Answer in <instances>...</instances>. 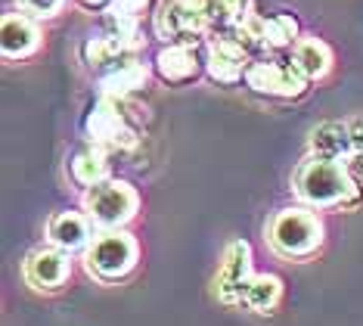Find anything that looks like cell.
<instances>
[{"mask_svg":"<svg viewBox=\"0 0 363 326\" xmlns=\"http://www.w3.org/2000/svg\"><path fill=\"white\" fill-rule=\"evenodd\" d=\"M363 183L351 178L345 162L311 156L295 171V193L313 208H354L363 199Z\"/></svg>","mask_w":363,"mask_h":326,"instance_id":"cell-1","label":"cell"},{"mask_svg":"<svg viewBox=\"0 0 363 326\" xmlns=\"http://www.w3.org/2000/svg\"><path fill=\"white\" fill-rule=\"evenodd\" d=\"M81 128H84L87 143L100 146L106 153H128L140 140L137 121L130 119V109H128V97L100 94L94 99V106L87 109Z\"/></svg>","mask_w":363,"mask_h":326,"instance_id":"cell-2","label":"cell"},{"mask_svg":"<svg viewBox=\"0 0 363 326\" xmlns=\"http://www.w3.org/2000/svg\"><path fill=\"white\" fill-rule=\"evenodd\" d=\"M270 246L286 258H308L323 246V224L308 208H283L270 221Z\"/></svg>","mask_w":363,"mask_h":326,"instance_id":"cell-3","label":"cell"},{"mask_svg":"<svg viewBox=\"0 0 363 326\" xmlns=\"http://www.w3.org/2000/svg\"><path fill=\"white\" fill-rule=\"evenodd\" d=\"M137 205H140V196L128 180L109 178L103 183L87 187L84 193V212L90 217V224H96L103 230L125 227L130 217L137 214Z\"/></svg>","mask_w":363,"mask_h":326,"instance_id":"cell-4","label":"cell"},{"mask_svg":"<svg viewBox=\"0 0 363 326\" xmlns=\"http://www.w3.org/2000/svg\"><path fill=\"white\" fill-rule=\"evenodd\" d=\"M137 264V239L125 230H103L87 246V267L100 280H121Z\"/></svg>","mask_w":363,"mask_h":326,"instance_id":"cell-5","label":"cell"},{"mask_svg":"<svg viewBox=\"0 0 363 326\" xmlns=\"http://www.w3.org/2000/svg\"><path fill=\"white\" fill-rule=\"evenodd\" d=\"M155 35L164 44H202L211 35V22L205 10L184 6L177 0H162L155 10Z\"/></svg>","mask_w":363,"mask_h":326,"instance_id":"cell-6","label":"cell"},{"mask_svg":"<svg viewBox=\"0 0 363 326\" xmlns=\"http://www.w3.org/2000/svg\"><path fill=\"white\" fill-rule=\"evenodd\" d=\"M245 85L261 97L295 99L308 90L311 81L289 60V63H252L249 69H245Z\"/></svg>","mask_w":363,"mask_h":326,"instance_id":"cell-7","label":"cell"},{"mask_svg":"<svg viewBox=\"0 0 363 326\" xmlns=\"http://www.w3.org/2000/svg\"><path fill=\"white\" fill-rule=\"evenodd\" d=\"M252 277H255L252 273V246L245 239H233L224 252V261L218 267V280H214L218 298L227 305L242 302Z\"/></svg>","mask_w":363,"mask_h":326,"instance_id":"cell-8","label":"cell"},{"mask_svg":"<svg viewBox=\"0 0 363 326\" xmlns=\"http://www.w3.org/2000/svg\"><path fill=\"white\" fill-rule=\"evenodd\" d=\"M249 50H245L233 35H218L205 47V72H208L211 81L218 85H239L245 81V69H249Z\"/></svg>","mask_w":363,"mask_h":326,"instance_id":"cell-9","label":"cell"},{"mask_svg":"<svg viewBox=\"0 0 363 326\" xmlns=\"http://www.w3.org/2000/svg\"><path fill=\"white\" fill-rule=\"evenodd\" d=\"M205 69V44H164L155 56V72L168 85H189Z\"/></svg>","mask_w":363,"mask_h":326,"instance_id":"cell-10","label":"cell"},{"mask_svg":"<svg viewBox=\"0 0 363 326\" xmlns=\"http://www.w3.org/2000/svg\"><path fill=\"white\" fill-rule=\"evenodd\" d=\"M146 78H150V69L137 53H121L115 63L96 72L100 94H112V97H130L134 90L146 85Z\"/></svg>","mask_w":363,"mask_h":326,"instance_id":"cell-11","label":"cell"},{"mask_svg":"<svg viewBox=\"0 0 363 326\" xmlns=\"http://www.w3.org/2000/svg\"><path fill=\"white\" fill-rule=\"evenodd\" d=\"M69 273H72L69 252H65V249H60V246H53V249H38V252L28 258V264H26L28 283H31L35 289H44V292L60 289L62 283L69 280Z\"/></svg>","mask_w":363,"mask_h":326,"instance_id":"cell-12","label":"cell"},{"mask_svg":"<svg viewBox=\"0 0 363 326\" xmlns=\"http://www.w3.org/2000/svg\"><path fill=\"white\" fill-rule=\"evenodd\" d=\"M0 38H4L6 60H26V56L35 53L38 44H40V31L28 13H6Z\"/></svg>","mask_w":363,"mask_h":326,"instance_id":"cell-13","label":"cell"},{"mask_svg":"<svg viewBox=\"0 0 363 326\" xmlns=\"http://www.w3.org/2000/svg\"><path fill=\"white\" fill-rule=\"evenodd\" d=\"M47 237H50L53 246L65 249V252H75V249H84L90 239V217L78 214V212H60L50 217L47 224Z\"/></svg>","mask_w":363,"mask_h":326,"instance_id":"cell-14","label":"cell"},{"mask_svg":"<svg viewBox=\"0 0 363 326\" xmlns=\"http://www.w3.org/2000/svg\"><path fill=\"white\" fill-rule=\"evenodd\" d=\"M354 153L348 124L342 121H323L311 131V156L333 158V162H345Z\"/></svg>","mask_w":363,"mask_h":326,"instance_id":"cell-15","label":"cell"},{"mask_svg":"<svg viewBox=\"0 0 363 326\" xmlns=\"http://www.w3.org/2000/svg\"><path fill=\"white\" fill-rule=\"evenodd\" d=\"M109 156L112 153H106V149H100V146L78 149L69 162L72 180H75L78 187H94V183L109 180Z\"/></svg>","mask_w":363,"mask_h":326,"instance_id":"cell-16","label":"cell"},{"mask_svg":"<svg viewBox=\"0 0 363 326\" xmlns=\"http://www.w3.org/2000/svg\"><path fill=\"white\" fill-rule=\"evenodd\" d=\"M292 63L308 81H317V78H323V75L329 72V65H333V53H329V47L320 38L308 35V38H298V44L292 47Z\"/></svg>","mask_w":363,"mask_h":326,"instance_id":"cell-17","label":"cell"},{"mask_svg":"<svg viewBox=\"0 0 363 326\" xmlns=\"http://www.w3.org/2000/svg\"><path fill=\"white\" fill-rule=\"evenodd\" d=\"M252 13V0H205V16L211 22V35H233V28Z\"/></svg>","mask_w":363,"mask_h":326,"instance_id":"cell-18","label":"cell"},{"mask_svg":"<svg viewBox=\"0 0 363 326\" xmlns=\"http://www.w3.org/2000/svg\"><path fill=\"white\" fill-rule=\"evenodd\" d=\"M279 295H283V280L274 277V273H258V277H252L249 289H245L242 305L258 314H267L277 308Z\"/></svg>","mask_w":363,"mask_h":326,"instance_id":"cell-19","label":"cell"},{"mask_svg":"<svg viewBox=\"0 0 363 326\" xmlns=\"http://www.w3.org/2000/svg\"><path fill=\"white\" fill-rule=\"evenodd\" d=\"M121 53H134L125 40L112 38V35H100V38H87L84 44H81V60H84L94 72L106 69L109 63H115Z\"/></svg>","mask_w":363,"mask_h":326,"instance_id":"cell-20","label":"cell"},{"mask_svg":"<svg viewBox=\"0 0 363 326\" xmlns=\"http://www.w3.org/2000/svg\"><path fill=\"white\" fill-rule=\"evenodd\" d=\"M298 44V19L289 13L264 16V47L267 50H286Z\"/></svg>","mask_w":363,"mask_h":326,"instance_id":"cell-21","label":"cell"},{"mask_svg":"<svg viewBox=\"0 0 363 326\" xmlns=\"http://www.w3.org/2000/svg\"><path fill=\"white\" fill-rule=\"evenodd\" d=\"M152 10V0H112L106 16L115 22H128V25H143V19Z\"/></svg>","mask_w":363,"mask_h":326,"instance_id":"cell-22","label":"cell"},{"mask_svg":"<svg viewBox=\"0 0 363 326\" xmlns=\"http://www.w3.org/2000/svg\"><path fill=\"white\" fill-rule=\"evenodd\" d=\"M16 4H19L22 13L35 16V19H50V16L62 10L65 0H16Z\"/></svg>","mask_w":363,"mask_h":326,"instance_id":"cell-23","label":"cell"},{"mask_svg":"<svg viewBox=\"0 0 363 326\" xmlns=\"http://www.w3.org/2000/svg\"><path fill=\"white\" fill-rule=\"evenodd\" d=\"M348 124V134H351V143L357 153H363V115H354V119L345 121Z\"/></svg>","mask_w":363,"mask_h":326,"instance_id":"cell-24","label":"cell"},{"mask_svg":"<svg viewBox=\"0 0 363 326\" xmlns=\"http://www.w3.org/2000/svg\"><path fill=\"white\" fill-rule=\"evenodd\" d=\"M345 168L351 171V178H354V180L363 183V153H357V149H354V153L345 158Z\"/></svg>","mask_w":363,"mask_h":326,"instance_id":"cell-25","label":"cell"},{"mask_svg":"<svg viewBox=\"0 0 363 326\" xmlns=\"http://www.w3.org/2000/svg\"><path fill=\"white\" fill-rule=\"evenodd\" d=\"M84 10H109V4L112 0H78Z\"/></svg>","mask_w":363,"mask_h":326,"instance_id":"cell-26","label":"cell"}]
</instances>
